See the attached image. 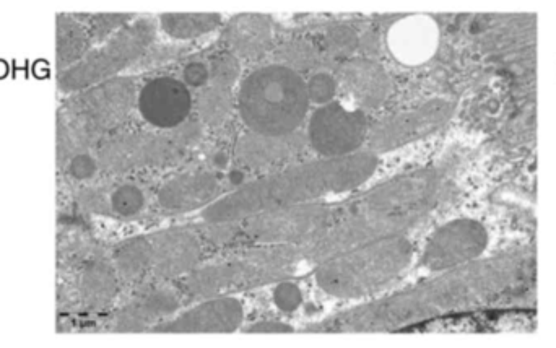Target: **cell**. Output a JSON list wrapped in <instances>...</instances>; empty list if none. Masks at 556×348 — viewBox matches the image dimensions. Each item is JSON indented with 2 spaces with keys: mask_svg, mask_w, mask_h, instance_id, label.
<instances>
[{
  "mask_svg": "<svg viewBox=\"0 0 556 348\" xmlns=\"http://www.w3.org/2000/svg\"><path fill=\"white\" fill-rule=\"evenodd\" d=\"M243 301L235 295L212 296L184 313L174 314L150 332L157 334H233L243 326Z\"/></svg>",
  "mask_w": 556,
  "mask_h": 348,
  "instance_id": "cell-11",
  "label": "cell"
},
{
  "mask_svg": "<svg viewBox=\"0 0 556 348\" xmlns=\"http://www.w3.org/2000/svg\"><path fill=\"white\" fill-rule=\"evenodd\" d=\"M309 108L303 75L280 62L252 70L236 95L239 118L249 132L261 135L285 137L301 132Z\"/></svg>",
  "mask_w": 556,
  "mask_h": 348,
  "instance_id": "cell-2",
  "label": "cell"
},
{
  "mask_svg": "<svg viewBox=\"0 0 556 348\" xmlns=\"http://www.w3.org/2000/svg\"><path fill=\"white\" fill-rule=\"evenodd\" d=\"M137 95L135 80L119 75L67 100L57 124L59 160L124 124L137 106Z\"/></svg>",
  "mask_w": 556,
  "mask_h": 348,
  "instance_id": "cell-5",
  "label": "cell"
},
{
  "mask_svg": "<svg viewBox=\"0 0 556 348\" xmlns=\"http://www.w3.org/2000/svg\"><path fill=\"white\" fill-rule=\"evenodd\" d=\"M100 170L98 158L92 157L90 153H74L69 161V173L77 181H88L95 178V174Z\"/></svg>",
  "mask_w": 556,
  "mask_h": 348,
  "instance_id": "cell-32",
  "label": "cell"
},
{
  "mask_svg": "<svg viewBox=\"0 0 556 348\" xmlns=\"http://www.w3.org/2000/svg\"><path fill=\"white\" fill-rule=\"evenodd\" d=\"M272 300H274L275 308L278 311L292 314L303 305V292L292 280H282V282L275 283Z\"/></svg>",
  "mask_w": 556,
  "mask_h": 348,
  "instance_id": "cell-31",
  "label": "cell"
},
{
  "mask_svg": "<svg viewBox=\"0 0 556 348\" xmlns=\"http://www.w3.org/2000/svg\"><path fill=\"white\" fill-rule=\"evenodd\" d=\"M339 90V80L331 72L319 70L311 74L306 80V92H308L309 103L311 105L324 106L329 105L335 100Z\"/></svg>",
  "mask_w": 556,
  "mask_h": 348,
  "instance_id": "cell-28",
  "label": "cell"
},
{
  "mask_svg": "<svg viewBox=\"0 0 556 348\" xmlns=\"http://www.w3.org/2000/svg\"><path fill=\"white\" fill-rule=\"evenodd\" d=\"M228 183H230V186H233V188L238 189L241 188L243 184L248 183V181L244 179L243 171L233 170L228 174ZM235 189H233V191H235Z\"/></svg>",
  "mask_w": 556,
  "mask_h": 348,
  "instance_id": "cell-36",
  "label": "cell"
},
{
  "mask_svg": "<svg viewBox=\"0 0 556 348\" xmlns=\"http://www.w3.org/2000/svg\"><path fill=\"white\" fill-rule=\"evenodd\" d=\"M152 272L158 280H181L202 264L204 246L194 228L171 227L150 235Z\"/></svg>",
  "mask_w": 556,
  "mask_h": 348,
  "instance_id": "cell-14",
  "label": "cell"
},
{
  "mask_svg": "<svg viewBox=\"0 0 556 348\" xmlns=\"http://www.w3.org/2000/svg\"><path fill=\"white\" fill-rule=\"evenodd\" d=\"M433 181L428 174H400L361 192L348 201L350 212H376L387 215L417 214L430 196Z\"/></svg>",
  "mask_w": 556,
  "mask_h": 348,
  "instance_id": "cell-12",
  "label": "cell"
},
{
  "mask_svg": "<svg viewBox=\"0 0 556 348\" xmlns=\"http://www.w3.org/2000/svg\"><path fill=\"white\" fill-rule=\"evenodd\" d=\"M194 106H196L199 121L204 126L218 127L230 119L236 106V98H233L231 90L228 88L209 85L200 90L194 100Z\"/></svg>",
  "mask_w": 556,
  "mask_h": 348,
  "instance_id": "cell-25",
  "label": "cell"
},
{
  "mask_svg": "<svg viewBox=\"0 0 556 348\" xmlns=\"http://www.w3.org/2000/svg\"><path fill=\"white\" fill-rule=\"evenodd\" d=\"M134 14H98L90 22V36L95 41L109 40L119 30L134 22Z\"/></svg>",
  "mask_w": 556,
  "mask_h": 348,
  "instance_id": "cell-29",
  "label": "cell"
},
{
  "mask_svg": "<svg viewBox=\"0 0 556 348\" xmlns=\"http://www.w3.org/2000/svg\"><path fill=\"white\" fill-rule=\"evenodd\" d=\"M226 51L239 59H252L267 53L274 43V28L262 14H239L226 22L223 30Z\"/></svg>",
  "mask_w": 556,
  "mask_h": 348,
  "instance_id": "cell-19",
  "label": "cell"
},
{
  "mask_svg": "<svg viewBox=\"0 0 556 348\" xmlns=\"http://www.w3.org/2000/svg\"><path fill=\"white\" fill-rule=\"evenodd\" d=\"M350 214L348 202H306L264 210L239 223V233L259 246H301Z\"/></svg>",
  "mask_w": 556,
  "mask_h": 348,
  "instance_id": "cell-8",
  "label": "cell"
},
{
  "mask_svg": "<svg viewBox=\"0 0 556 348\" xmlns=\"http://www.w3.org/2000/svg\"><path fill=\"white\" fill-rule=\"evenodd\" d=\"M137 109L148 126L158 131H174L191 119L194 96L183 80L155 77L140 88Z\"/></svg>",
  "mask_w": 556,
  "mask_h": 348,
  "instance_id": "cell-13",
  "label": "cell"
},
{
  "mask_svg": "<svg viewBox=\"0 0 556 348\" xmlns=\"http://www.w3.org/2000/svg\"><path fill=\"white\" fill-rule=\"evenodd\" d=\"M114 269L121 279L139 282L152 272V243L150 236H135L122 241L114 251Z\"/></svg>",
  "mask_w": 556,
  "mask_h": 348,
  "instance_id": "cell-23",
  "label": "cell"
},
{
  "mask_svg": "<svg viewBox=\"0 0 556 348\" xmlns=\"http://www.w3.org/2000/svg\"><path fill=\"white\" fill-rule=\"evenodd\" d=\"M222 197V183L217 174L196 171L174 176L158 191L157 201L166 212L204 210Z\"/></svg>",
  "mask_w": 556,
  "mask_h": 348,
  "instance_id": "cell-16",
  "label": "cell"
},
{
  "mask_svg": "<svg viewBox=\"0 0 556 348\" xmlns=\"http://www.w3.org/2000/svg\"><path fill=\"white\" fill-rule=\"evenodd\" d=\"M339 79L363 108L383 106L392 90V80L381 64L368 57H348L339 67Z\"/></svg>",
  "mask_w": 556,
  "mask_h": 348,
  "instance_id": "cell-18",
  "label": "cell"
},
{
  "mask_svg": "<svg viewBox=\"0 0 556 348\" xmlns=\"http://www.w3.org/2000/svg\"><path fill=\"white\" fill-rule=\"evenodd\" d=\"M415 215H387L376 212H350L308 243L298 246L301 261L319 264L374 241L402 236L415 223Z\"/></svg>",
  "mask_w": 556,
  "mask_h": 348,
  "instance_id": "cell-9",
  "label": "cell"
},
{
  "mask_svg": "<svg viewBox=\"0 0 556 348\" xmlns=\"http://www.w3.org/2000/svg\"><path fill=\"white\" fill-rule=\"evenodd\" d=\"M365 111L348 109L337 101L314 109L308 118L306 140L321 158H347L363 152L370 135Z\"/></svg>",
  "mask_w": 556,
  "mask_h": 348,
  "instance_id": "cell-10",
  "label": "cell"
},
{
  "mask_svg": "<svg viewBox=\"0 0 556 348\" xmlns=\"http://www.w3.org/2000/svg\"><path fill=\"white\" fill-rule=\"evenodd\" d=\"M306 145L308 140L303 132L274 137L248 131L236 145V158L249 170H278V166H287L288 161L295 160L305 150Z\"/></svg>",
  "mask_w": 556,
  "mask_h": 348,
  "instance_id": "cell-17",
  "label": "cell"
},
{
  "mask_svg": "<svg viewBox=\"0 0 556 348\" xmlns=\"http://www.w3.org/2000/svg\"><path fill=\"white\" fill-rule=\"evenodd\" d=\"M430 122V109L387 116L370 127L365 150L379 157L381 153H389L396 148L404 147L412 140L418 139L425 132L426 127L430 126Z\"/></svg>",
  "mask_w": 556,
  "mask_h": 348,
  "instance_id": "cell-20",
  "label": "cell"
},
{
  "mask_svg": "<svg viewBox=\"0 0 556 348\" xmlns=\"http://www.w3.org/2000/svg\"><path fill=\"white\" fill-rule=\"evenodd\" d=\"M183 293L170 287H150L137 293L114 319L116 332L152 331L178 313Z\"/></svg>",
  "mask_w": 556,
  "mask_h": 348,
  "instance_id": "cell-15",
  "label": "cell"
},
{
  "mask_svg": "<svg viewBox=\"0 0 556 348\" xmlns=\"http://www.w3.org/2000/svg\"><path fill=\"white\" fill-rule=\"evenodd\" d=\"M379 157L363 152L347 158H316L283 166L228 192L200 212L202 223H241L264 210L316 202L368 183Z\"/></svg>",
  "mask_w": 556,
  "mask_h": 348,
  "instance_id": "cell-1",
  "label": "cell"
},
{
  "mask_svg": "<svg viewBox=\"0 0 556 348\" xmlns=\"http://www.w3.org/2000/svg\"><path fill=\"white\" fill-rule=\"evenodd\" d=\"M145 204L147 199L144 191L132 183L119 184L109 196V209L122 218L139 215L145 209Z\"/></svg>",
  "mask_w": 556,
  "mask_h": 348,
  "instance_id": "cell-26",
  "label": "cell"
},
{
  "mask_svg": "<svg viewBox=\"0 0 556 348\" xmlns=\"http://www.w3.org/2000/svg\"><path fill=\"white\" fill-rule=\"evenodd\" d=\"M118 279V272L108 262L96 261L88 264L80 279L83 303L95 311L108 308L118 295Z\"/></svg>",
  "mask_w": 556,
  "mask_h": 348,
  "instance_id": "cell-21",
  "label": "cell"
},
{
  "mask_svg": "<svg viewBox=\"0 0 556 348\" xmlns=\"http://www.w3.org/2000/svg\"><path fill=\"white\" fill-rule=\"evenodd\" d=\"M223 25V15L209 14H163L158 17V28L176 41H191L209 35Z\"/></svg>",
  "mask_w": 556,
  "mask_h": 348,
  "instance_id": "cell-24",
  "label": "cell"
},
{
  "mask_svg": "<svg viewBox=\"0 0 556 348\" xmlns=\"http://www.w3.org/2000/svg\"><path fill=\"white\" fill-rule=\"evenodd\" d=\"M412 256L409 240L392 236L319 262L314 282L337 300H360L376 295L399 277Z\"/></svg>",
  "mask_w": 556,
  "mask_h": 348,
  "instance_id": "cell-3",
  "label": "cell"
},
{
  "mask_svg": "<svg viewBox=\"0 0 556 348\" xmlns=\"http://www.w3.org/2000/svg\"><path fill=\"white\" fill-rule=\"evenodd\" d=\"M88 49V31L69 15H59L56 23V66L59 74L82 61L90 53Z\"/></svg>",
  "mask_w": 556,
  "mask_h": 348,
  "instance_id": "cell-22",
  "label": "cell"
},
{
  "mask_svg": "<svg viewBox=\"0 0 556 348\" xmlns=\"http://www.w3.org/2000/svg\"><path fill=\"white\" fill-rule=\"evenodd\" d=\"M301 262L298 246H257L248 253L197 267L179 280L178 290L191 300L236 295L292 279Z\"/></svg>",
  "mask_w": 556,
  "mask_h": 348,
  "instance_id": "cell-4",
  "label": "cell"
},
{
  "mask_svg": "<svg viewBox=\"0 0 556 348\" xmlns=\"http://www.w3.org/2000/svg\"><path fill=\"white\" fill-rule=\"evenodd\" d=\"M209 67L210 85L231 90L238 83L239 74H241V59L230 51H223L213 57Z\"/></svg>",
  "mask_w": 556,
  "mask_h": 348,
  "instance_id": "cell-27",
  "label": "cell"
},
{
  "mask_svg": "<svg viewBox=\"0 0 556 348\" xmlns=\"http://www.w3.org/2000/svg\"><path fill=\"white\" fill-rule=\"evenodd\" d=\"M183 82L187 87L194 90H202V88L210 85V67L207 62L194 61L187 62L183 69Z\"/></svg>",
  "mask_w": 556,
  "mask_h": 348,
  "instance_id": "cell-33",
  "label": "cell"
},
{
  "mask_svg": "<svg viewBox=\"0 0 556 348\" xmlns=\"http://www.w3.org/2000/svg\"><path fill=\"white\" fill-rule=\"evenodd\" d=\"M324 43L332 54L344 57L352 56L360 46L357 33L347 25H337L327 31Z\"/></svg>",
  "mask_w": 556,
  "mask_h": 348,
  "instance_id": "cell-30",
  "label": "cell"
},
{
  "mask_svg": "<svg viewBox=\"0 0 556 348\" xmlns=\"http://www.w3.org/2000/svg\"><path fill=\"white\" fill-rule=\"evenodd\" d=\"M158 20L135 18L134 22L111 36L100 48L93 49L82 61L57 77L61 93H79L98 83L119 77L122 70L134 66L157 40Z\"/></svg>",
  "mask_w": 556,
  "mask_h": 348,
  "instance_id": "cell-7",
  "label": "cell"
},
{
  "mask_svg": "<svg viewBox=\"0 0 556 348\" xmlns=\"http://www.w3.org/2000/svg\"><path fill=\"white\" fill-rule=\"evenodd\" d=\"M202 122L187 119L174 131L122 132L98 148V163L108 173H127L171 165L186 155L202 137Z\"/></svg>",
  "mask_w": 556,
  "mask_h": 348,
  "instance_id": "cell-6",
  "label": "cell"
},
{
  "mask_svg": "<svg viewBox=\"0 0 556 348\" xmlns=\"http://www.w3.org/2000/svg\"><path fill=\"white\" fill-rule=\"evenodd\" d=\"M243 332L246 334H290L293 327L287 322L277 321V319H261V321L252 322L249 326L244 327Z\"/></svg>",
  "mask_w": 556,
  "mask_h": 348,
  "instance_id": "cell-35",
  "label": "cell"
},
{
  "mask_svg": "<svg viewBox=\"0 0 556 348\" xmlns=\"http://www.w3.org/2000/svg\"><path fill=\"white\" fill-rule=\"evenodd\" d=\"M285 56L290 57V62L285 66L292 67L296 72H300V67H311L314 62L318 61L313 49L309 48L308 44L293 43L288 44L285 48Z\"/></svg>",
  "mask_w": 556,
  "mask_h": 348,
  "instance_id": "cell-34",
  "label": "cell"
}]
</instances>
